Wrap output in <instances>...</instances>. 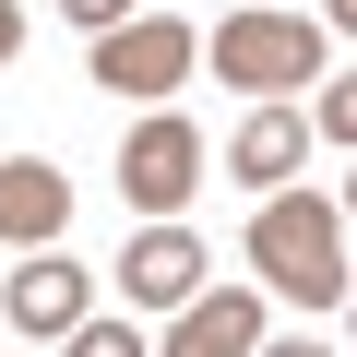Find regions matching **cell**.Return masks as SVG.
<instances>
[{
	"label": "cell",
	"instance_id": "obj_6",
	"mask_svg": "<svg viewBox=\"0 0 357 357\" xmlns=\"http://www.w3.org/2000/svg\"><path fill=\"white\" fill-rule=\"evenodd\" d=\"M203 274H215V262H203L191 227H143V238L119 250V298H131V310H178V298H203Z\"/></svg>",
	"mask_w": 357,
	"mask_h": 357
},
{
	"label": "cell",
	"instance_id": "obj_1",
	"mask_svg": "<svg viewBox=\"0 0 357 357\" xmlns=\"http://www.w3.org/2000/svg\"><path fill=\"white\" fill-rule=\"evenodd\" d=\"M250 274L298 310H345V203L321 191H274L250 215Z\"/></svg>",
	"mask_w": 357,
	"mask_h": 357
},
{
	"label": "cell",
	"instance_id": "obj_15",
	"mask_svg": "<svg viewBox=\"0 0 357 357\" xmlns=\"http://www.w3.org/2000/svg\"><path fill=\"white\" fill-rule=\"evenodd\" d=\"M250 357H333V345H310V333H286V345H250Z\"/></svg>",
	"mask_w": 357,
	"mask_h": 357
},
{
	"label": "cell",
	"instance_id": "obj_2",
	"mask_svg": "<svg viewBox=\"0 0 357 357\" xmlns=\"http://www.w3.org/2000/svg\"><path fill=\"white\" fill-rule=\"evenodd\" d=\"M333 72V36H310L298 13H227L215 24V84H238V96H286V84H321Z\"/></svg>",
	"mask_w": 357,
	"mask_h": 357
},
{
	"label": "cell",
	"instance_id": "obj_14",
	"mask_svg": "<svg viewBox=\"0 0 357 357\" xmlns=\"http://www.w3.org/2000/svg\"><path fill=\"white\" fill-rule=\"evenodd\" d=\"M321 36H357V0H321Z\"/></svg>",
	"mask_w": 357,
	"mask_h": 357
},
{
	"label": "cell",
	"instance_id": "obj_7",
	"mask_svg": "<svg viewBox=\"0 0 357 357\" xmlns=\"http://www.w3.org/2000/svg\"><path fill=\"white\" fill-rule=\"evenodd\" d=\"M72 227V178L48 155H0V250H48Z\"/></svg>",
	"mask_w": 357,
	"mask_h": 357
},
{
	"label": "cell",
	"instance_id": "obj_13",
	"mask_svg": "<svg viewBox=\"0 0 357 357\" xmlns=\"http://www.w3.org/2000/svg\"><path fill=\"white\" fill-rule=\"evenodd\" d=\"M13 48H24V0H0V72H13Z\"/></svg>",
	"mask_w": 357,
	"mask_h": 357
},
{
	"label": "cell",
	"instance_id": "obj_9",
	"mask_svg": "<svg viewBox=\"0 0 357 357\" xmlns=\"http://www.w3.org/2000/svg\"><path fill=\"white\" fill-rule=\"evenodd\" d=\"M298 167H310V119L298 107H250L238 143H227V178H262L274 191V178H298Z\"/></svg>",
	"mask_w": 357,
	"mask_h": 357
},
{
	"label": "cell",
	"instance_id": "obj_10",
	"mask_svg": "<svg viewBox=\"0 0 357 357\" xmlns=\"http://www.w3.org/2000/svg\"><path fill=\"white\" fill-rule=\"evenodd\" d=\"M60 345H72V357H155V345H143L131 321H96V310H84V321H72Z\"/></svg>",
	"mask_w": 357,
	"mask_h": 357
},
{
	"label": "cell",
	"instance_id": "obj_8",
	"mask_svg": "<svg viewBox=\"0 0 357 357\" xmlns=\"http://www.w3.org/2000/svg\"><path fill=\"white\" fill-rule=\"evenodd\" d=\"M250 345H262V298L215 286V298H178V321H167L155 357H250Z\"/></svg>",
	"mask_w": 357,
	"mask_h": 357
},
{
	"label": "cell",
	"instance_id": "obj_3",
	"mask_svg": "<svg viewBox=\"0 0 357 357\" xmlns=\"http://www.w3.org/2000/svg\"><path fill=\"white\" fill-rule=\"evenodd\" d=\"M191 60H203V36L178 24V13H131V24L96 36V84H107V96H143V107L191 84Z\"/></svg>",
	"mask_w": 357,
	"mask_h": 357
},
{
	"label": "cell",
	"instance_id": "obj_4",
	"mask_svg": "<svg viewBox=\"0 0 357 357\" xmlns=\"http://www.w3.org/2000/svg\"><path fill=\"white\" fill-rule=\"evenodd\" d=\"M119 191H131V203L167 227L178 203L203 191V131H191V119H143V131L119 143Z\"/></svg>",
	"mask_w": 357,
	"mask_h": 357
},
{
	"label": "cell",
	"instance_id": "obj_11",
	"mask_svg": "<svg viewBox=\"0 0 357 357\" xmlns=\"http://www.w3.org/2000/svg\"><path fill=\"white\" fill-rule=\"evenodd\" d=\"M310 131H321V143H357V84H333V72H321V96H310Z\"/></svg>",
	"mask_w": 357,
	"mask_h": 357
},
{
	"label": "cell",
	"instance_id": "obj_12",
	"mask_svg": "<svg viewBox=\"0 0 357 357\" xmlns=\"http://www.w3.org/2000/svg\"><path fill=\"white\" fill-rule=\"evenodd\" d=\"M60 13H72L84 36H107V24H131V0H60Z\"/></svg>",
	"mask_w": 357,
	"mask_h": 357
},
{
	"label": "cell",
	"instance_id": "obj_5",
	"mask_svg": "<svg viewBox=\"0 0 357 357\" xmlns=\"http://www.w3.org/2000/svg\"><path fill=\"white\" fill-rule=\"evenodd\" d=\"M0 310H13V333H24V345H48V333H72V321L96 310V274H84L72 250H36L13 286H0Z\"/></svg>",
	"mask_w": 357,
	"mask_h": 357
}]
</instances>
